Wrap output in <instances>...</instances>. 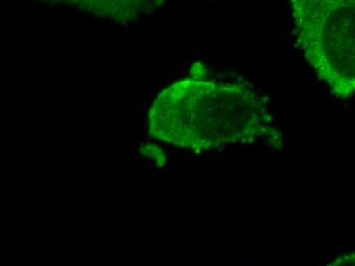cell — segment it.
Instances as JSON below:
<instances>
[{
  "label": "cell",
  "instance_id": "obj_1",
  "mask_svg": "<svg viewBox=\"0 0 355 266\" xmlns=\"http://www.w3.org/2000/svg\"><path fill=\"white\" fill-rule=\"evenodd\" d=\"M354 254L344 255L329 266H354Z\"/></svg>",
  "mask_w": 355,
  "mask_h": 266
}]
</instances>
